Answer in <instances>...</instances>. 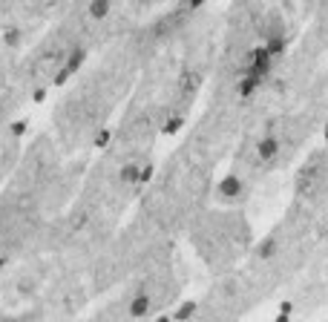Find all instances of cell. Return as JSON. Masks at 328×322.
<instances>
[{"instance_id":"1","label":"cell","mask_w":328,"mask_h":322,"mask_svg":"<svg viewBox=\"0 0 328 322\" xmlns=\"http://www.w3.org/2000/svg\"><path fill=\"white\" fill-rule=\"evenodd\" d=\"M89 15H92V18H104V15H110V3H89Z\"/></svg>"}]
</instances>
